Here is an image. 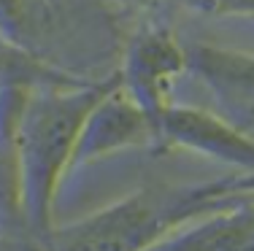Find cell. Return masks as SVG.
<instances>
[{"mask_svg":"<svg viewBox=\"0 0 254 251\" xmlns=\"http://www.w3.org/2000/svg\"><path fill=\"white\" fill-rule=\"evenodd\" d=\"M187 65L200 73L227 103L254 111V57L214 46H195L187 51Z\"/></svg>","mask_w":254,"mask_h":251,"instance_id":"obj_7","label":"cell"},{"mask_svg":"<svg viewBox=\"0 0 254 251\" xmlns=\"http://www.w3.org/2000/svg\"><path fill=\"white\" fill-rule=\"evenodd\" d=\"M211 11H233V14H254V0H203Z\"/></svg>","mask_w":254,"mask_h":251,"instance_id":"obj_8","label":"cell"},{"mask_svg":"<svg viewBox=\"0 0 254 251\" xmlns=\"http://www.w3.org/2000/svg\"><path fill=\"white\" fill-rule=\"evenodd\" d=\"M187 65V51L173 41L168 30H146L135 38L130 54H127V92L143 105V111L157 122L168 108V89L173 79Z\"/></svg>","mask_w":254,"mask_h":251,"instance_id":"obj_4","label":"cell"},{"mask_svg":"<svg viewBox=\"0 0 254 251\" xmlns=\"http://www.w3.org/2000/svg\"><path fill=\"white\" fill-rule=\"evenodd\" d=\"M225 202L216 184L203 189H143L52 235V251H152L171 230Z\"/></svg>","mask_w":254,"mask_h":251,"instance_id":"obj_1","label":"cell"},{"mask_svg":"<svg viewBox=\"0 0 254 251\" xmlns=\"http://www.w3.org/2000/svg\"><path fill=\"white\" fill-rule=\"evenodd\" d=\"M225 202L205 222L162 241L152 251H254V202L230 208Z\"/></svg>","mask_w":254,"mask_h":251,"instance_id":"obj_6","label":"cell"},{"mask_svg":"<svg viewBox=\"0 0 254 251\" xmlns=\"http://www.w3.org/2000/svg\"><path fill=\"white\" fill-rule=\"evenodd\" d=\"M114 84L78 95L41 98L27 108L19 127V189L25 213L41 230L49 227L52 197L60 176L73 165L84 122Z\"/></svg>","mask_w":254,"mask_h":251,"instance_id":"obj_2","label":"cell"},{"mask_svg":"<svg viewBox=\"0 0 254 251\" xmlns=\"http://www.w3.org/2000/svg\"><path fill=\"white\" fill-rule=\"evenodd\" d=\"M125 3H135V5H146V3H152V0H125Z\"/></svg>","mask_w":254,"mask_h":251,"instance_id":"obj_9","label":"cell"},{"mask_svg":"<svg viewBox=\"0 0 254 251\" xmlns=\"http://www.w3.org/2000/svg\"><path fill=\"white\" fill-rule=\"evenodd\" d=\"M157 133H160V127L143 111V105L130 92H122L114 84L84 122V130L76 143L73 165L95 159L108 151H117L122 146L146 143Z\"/></svg>","mask_w":254,"mask_h":251,"instance_id":"obj_3","label":"cell"},{"mask_svg":"<svg viewBox=\"0 0 254 251\" xmlns=\"http://www.w3.org/2000/svg\"><path fill=\"white\" fill-rule=\"evenodd\" d=\"M160 135L187 143L190 149H197L222 162L254 170V141L241 135L227 122L216 119L214 113L168 105L160 116Z\"/></svg>","mask_w":254,"mask_h":251,"instance_id":"obj_5","label":"cell"}]
</instances>
